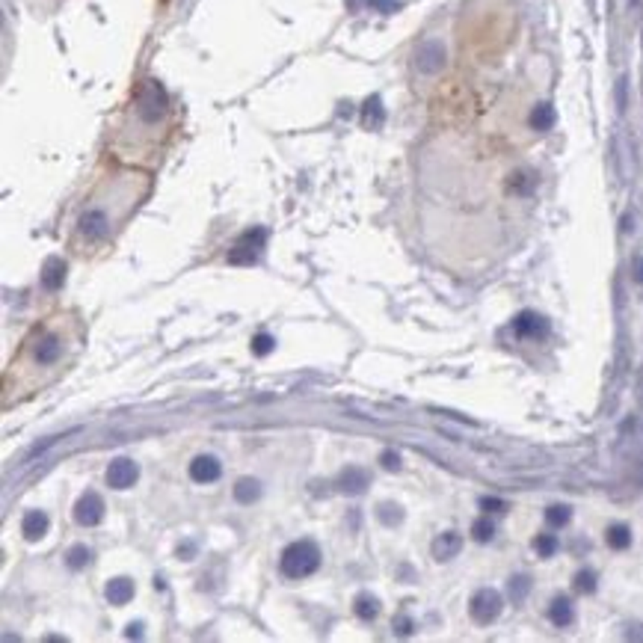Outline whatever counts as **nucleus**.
<instances>
[{"instance_id": "nucleus-1", "label": "nucleus", "mask_w": 643, "mask_h": 643, "mask_svg": "<svg viewBox=\"0 0 643 643\" xmlns=\"http://www.w3.org/2000/svg\"><path fill=\"white\" fill-rule=\"evenodd\" d=\"M87 344V326L77 311H60L33 323L4 374V409L45 392L75 365Z\"/></svg>"}, {"instance_id": "nucleus-2", "label": "nucleus", "mask_w": 643, "mask_h": 643, "mask_svg": "<svg viewBox=\"0 0 643 643\" xmlns=\"http://www.w3.org/2000/svg\"><path fill=\"white\" fill-rule=\"evenodd\" d=\"M146 196H149V175L134 173V169H122L116 175H107L104 184L89 196V202L80 211V217L75 223V235H71V249L77 255H87L113 244V237L119 235V228L127 223V217L139 208Z\"/></svg>"}, {"instance_id": "nucleus-3", "label": "nucleus", "mask_w": 643, "mask_h": 643, "mask_svg": "<svg viewBox=\"0 0 643 643\" xmlns=\"http://www.w3.org/2000/svg\"><path fill=\"white\" fill-rule=\"evenodd\" d=\"M169 122H173V107H169L163 87L157 80H142L134 92L116 149L131 157H151L154 149L163 142Z\"/></svg>"}, {"instance_id": "nucleus-4", "label": "nucleus", "mask_w": 643, "mask_h": 643, "mask_svg": "<svg viewBox=\"0 0 643 643\" xmlns=\"http://www.w3.org/2000/svg\"><path fill=\"white\" fill-rule=\"evenodd\" d=\"M318 566H320V549H318V542H311V539L291 542V546L285 549L282 557H279L282 575L291 578V581L314 575V573H318Z\"/></svg>"}, {"instance_id": "nucleus-5", "label": "nucleus", "mask_w": 643, "mask_h": 643, "mask_svg": "<svg viewBox=\"0 0 643 643\" xmlns=\"http://www.w3.org/2000/svg\"><path fill=\"white\" fill-rule=\"evenodd\" d=\"M501 611H504V599L492 587L477 590L475 596H471V602H468V613H471V620H475L477 625L495 623L498 617H501Z\"/></svg>"}, {"instance_id": "nucleus-6", "label": "nucleus", "mask_w": 643, "mask_h": 643, "mask_svg": "<svg viewBox=\"0 0 643 643\" xmlns=\"http://www.w3.org/2000/svg\"><path fill=\"white\" fill-rule=\"evenodd\" d=\"M264 240H267L264 228H249V232H244L235 240V246L228 249V264H244V267L255 264L264 249Z\"/></svg>"}, {"instance_id": "nucleus-7", "label": "nucleus", "mask_w": 643, "mask_h": 643, "mask_svg": "<svg viewBox=\"0 0 643 643\" xmlns=\"http://www.w3.org/2000/svg\"><path fill=\"white\" fill-rule=\"evenodd\" d=\"M139 477V468L134 460H127V456H119V460H113L107 466V487L110 489H131Z\"/></svg>"}, {"instance_id": "nucleus-8", "label": "nucleus", "mask_w": 643, "mask_h": 643, "mask_svg": "<svg viewBox=\"0 0 643 643\" xmlns=\"http://www.w3.org/2000/svg\"><path fill=\"white\" fill-rule=\"evenodd\" d=\"M104 519V501L98 492H83L75 504V522L83 527H95Z\"/></svg>"}, {"instance_id": "nucleus-9", "label": "nucleus", "mask_w": 643, "mask_h": 643, "mask_svg": "<svg viewBox=\"0 0 643 643\" xmlns=\"http://www.w3.org/2000/svg\"><path fill=\"white\" fill-rule=\"evenodd\" d=\"M513 332H516L519 338H546L549 320L542 318V314L525 308V311L516 314V320H513Z\"/></svg>"}, {"instance_id": "nucleus-10", "label": "nucleus", "mask_w": 643, "mask_h": 643, "mask_svg": "<svg viewBox=\"0 0 643 643\" xmlns=\"http://www.w3.org/2000/svg\"><path fill=\"white\" fill-rule=\"evenodd\" d=\"M418 71L424 75H436L445 65V48H442V42H424L418 48V60H416Z\"/></svg>"}, {"instance_id": "nucleus-11", "label": "nucleus", "mask_w": 643, "mask_h": 643, "mask_svg": "<svg viewBox=\"0 0 643 643\" xmlns=\"http://www.w3.org/2000/svg\"><path fill=\"white\" fill-rule=\"evenodd\" d=\"M220 475H223V466H220L217 456H211V454H199L190 463V477L196 483H213Z\"/></svg>"}, {"instance_id": "nucleus-12", "label": "nucleus", "mask_w": 643, "mask_h": 643, "mask_svg": "<svg viewBox=\"0 0 643 643\" xmlns=\"http://www.w3.org/2000/svg\"><path fill=\"white\" fill-rule=\"evenodd\" d=\"M370 483V475L359 466H347L344 471L338 475V489L347 492V495H362Z\"/></svg>"}, {"instance_id": "nucleus-13", "label": "nucleus", "mask_w": 643, "mask_h": 643, "mask_svg": "<svg viewBox=\"0 0 643 643\" xmlns=\"http://www.w3.org/2000/svg\"><path fill=\"white\" fill-rule=\"evenodd\" d=\"M463 551V537L456 531H445L433 539V557L436 561H454Z\"/></svg>"}, {"instance_id": "nucleus-14", "label": "nucleus", "mask_w": 643, "mask_h": 643, "mask_svg": "<svg viewBox=\"0 0 643 643\" xmlns=\"http://www.w3.org/2000/svg\"><path fill=\"white\" fill-rule=\"evenodd\" d=\"M549 620H551V625H557V628H569V625H573V620H575V608H573V602H569L566 596H554L551 605H549Z\"/></svg>"}, {"instance_id": "nucleus-15", "label": "nucleus", "mask_w": 643, "mask_h": 643, "mask_svg": "<svg viewBox=\"0 0 643 643\" xmlns=\"http://www.w3.org/2000/svg\"><path fill=\"white\" fill-rule=\"evenodd\" d=\"M48 525H51V522H48L45 513H42V510H30V513H27V516L21 519V534L30 539V542H36V539H42V537L48 534Z\"/></svg>"}, {"instance_id": "nucleus-16", "label": "nucleus", "mask_w": 643, "mask_h": 643, "mask_svg": "<svg viewBox=\"0 0 643 643\" xmlns=\"http://www.w3.org/2000/svg\"><path fill=\"white\" fill-rule=\"evenodd\" d=\"M104 596H107L110 605H127L134 599V581L131 578H113V581H107Z\"/></svg>"}, {"instance_id": "nucleus-17", "label": "nucleus", "mask_w": 643, "mask_h": 643, "mask_svg": "<svg viewBox=\"0 0 643 643\" xmlns=\"http://www.w3.org/2000/svg\"><path fill=\"white\" fill-rule=\"evenodd\" d=\"M65 282V261L63 258H48L45 267H42V285L48 291H60Z\"/></svg>"}, {"instance_id": "nucleus-18", "label": "nucleus", "mask_w": 643, "mask_h": 643, "mask_svg": "<svg viewBox=\"0 0 643 643\" xmlns=\"http://www.w3.org/2000/svg\"><path fill=\"white\" fill-rule=\"evenodd\" d=\"M605 542L613 549V551H625L628 546H632V527L617 522V525H611L608 531H605Z\"/></svg>"}, {"instance_id": "nucleus-19", "label": "nucleus", "mask_w": 643, "mask_h": 643, "mask_svg": "<svg viewBox=\"0 0 643 643\" xmlns=\"http://www.w3.org/2000/svg\"><path fill=\"white\" fill-rule=\"evenodd\" d=\"M353 611H356V617H359L362 623H370V620H377V613H380V602L370 593H359L356 596V605H353Z\"/></svg>"}, {"instance_id": "nucleus-20", "label": "nucleus", "mask_w": 643, "mask_h": 643, "mask_svg": "<svg viewBox=\"0 0 643 643\" xmlns=\"http://www.w3.org/2000/svg\"><path fill=\"white\" fill-rule=\"evenodd\" d=\"M258 495H261V483L258 480H252V477H240L237 480V487H235V498L240 504H252V501H258Z\"/></svg>"}, {"instance_id": "nucleus-21", "label": "nucleus", "mask_w": 643, "mask_h": 643, "mask_svg": "<svg viewBox=\"0 0 643 643\" xmlns=\"http://www.w3.org/2000/svg\"><path fill=\"white\" fill-rule=\"evenodd\" d=\"M554 107L551 104H537L534 113H531V127L534 131H549V127L554 125Z\"/></svg>"}, {"instance_id": "nucleus-22", "label": "nucleus", "mask_w": 643, "mask_h": 643, "mask_svg": "<svg viewBox=\"0 0 643 643\" xmlns=\"http://www.w3.org/2000/svg\"><path fill=\"white\" fill-rule=\"evenodd\" d=\"M382 101L380 98H368L365 101V110H362V122L368 125V127H380L382 125Z\"/></svg>"}, {"instance_id": "nucleus-23", "label": "nucleus", "mask_w": 643, "mask_h": 643, "mask_svg": "<svg viewBox=\"0 0 643 643\" xmlns=\"http://www.w3.org/2000/svg\"><path fill=\"white\" fill-rule=\"evenodd\" d=\"M569 519H573V507H566V504H551L546 510V522L551 527H566Z\"/></svg>"}, {"instance_id": "nucleus-24", "label": "nucleus", "mask_w": 643, "mask_h": 643, "mask_svg": "<svg viewBox=\"0 0 643 643\" xmlns=\"http://www.w3.org/2000/svg\"><path fill=\"white\" fill-rule=\"evenodd\" d=\"M471 537H475L477 542H489L495 537V522L489 519V513H487V516H480V519H475V525H471Z\"/></svg>"}, {"instance_id": "nucleus-25", "label": "nucleus", "mask_w": 643, "mask_h": 643, "mask_svg": "<svg viewBox=\"0 0 643 643\" xmlns=\"http://www.w3.org/2000/svg\"><path fill=\"white\" fill-rule=\"evenodd\" d=\"M89 561H92V551H89L87 546H80V542H77V546H71V549H68V554H65L68 569H83Z\"/></svg>"}, {"instance_id": "nucleus-26", "label": "nucleus", "mask_w": 643, "mask_h": 643, "mask_svg": "<svg viewBox=\"0 0 643 643\" xmlns=\"http://www.w3.org/2000/svg\"><path fill=\"white\" fill-rule=\"evenodd\" d=\"M557 546H561V542H557L554 534H537V537H534V551H537L539 557H554Z\"/></svg>"}, {"instance_id": "nucleus-27", "label": "nucleus", "mask_w": 643, "mask_h": 643, "mask_svg": "<svg viewBox=\"0 0 643 643\" xmlns=\"http://www.w3.org/2000/svg\"><path fill=\"white\" fill-rule=\"evenodd\" d=\"M527 590H531V578L527 575H516V578H510V599L513 602H525V596H527Z\"/></svg>"}, {"instance_id": "nucleus-28", "label": "nucleus", "mask_w": 643, "mask_h": 643, "mask_svg": "<svg viewBox=\"0 0 643 643\" xmlns=\"http://www.w3.org/2000/svg\"><path fill=\"white\" fill-rule=\"evenodd\" d=\"M575 590L584 593V596L596 593V573H593V569H581V573L575 575Z\"/></svg>"}, {"instance_id": "nucleus-29", "label": "nucleus", "mask_w": 643, "mask_h": 643, "mask_svg": "<svg viewBox=\"0 0 643 643\" xmlns=\"http://www.w3.org/2000/svg\"><path fill=\"white\" fill-rule=\"evenodd\" d=\"M273 347H276V338L273 335H267V332H258L252 338V353L255 356H267V353H273Z\"/></svg>"}, {"instance_id": "nucleus-30", "label": "nucleus", "mask_w": 643, "mask_h": 643, "mask_svg": "<svg viewBox=\"0 0 643 643\" xmlns=\"http://www.w3.org/2000/svg\"><path fill=\"white\" fill-rule=\"evenodd\" d=\"M400 516H404V513H400V507H394V504H380V519H382L385 525H397Z\"/></svg>"}, {"instance_id": "nucleus-31", "label": "nucleus", "mask_w": 643, "mask_h": 643, "mask_svg": "<svg viewBox=\"0 0 643 643\" xmlns=\"http://www.w3.org/2000/svg\"><path fill=\"white\" fill-rule=\"evenodd\" d=\"M480 510L483 513H504L507 501H501V498H480Z\"/></svg>"}, {"instance_id": "nucleus-32", "label": "nucleus", "mask_w": 643, "mask_h": 643, "mask_svg": "<svg viewBox=\"0 0 643 643\" xmlns=\"http://www.w3.org/2000/svg\"><path fill=\"white\" fill-rule=\"evenodd\" d=\"M380 463H382V468H389V471H397V468H400V456H397L394 451H382Z\"/></svg>"}, {"instance_id": "nucleus-33", "label": "nucleus", "mask_w": 643, "mask_h": 643, "mask_svg": "<svg viewBox=\"0 0 643 643\" xmlns=\"http://www.w3.org/2000/svg\"><path fill=\"white\" fill-rule=\"evenodd\" d=\"M632 270H635V282L643 285V255H637V258L632 261Z\"/></svg>"}, {"instance_id": "nucleus-34", "label": "nucleus", "mask_w": 643, "mask_h": 643, "mask_svg": "<svg viewBox=\"0 0 643 643\" xmlns=\"http://www.w3.org/2000/svg\"><path fill=\"white\" fill-rule=\"evenodd\" d=\"M394 625H397V635H409V632H412V623H409L406 617H397Z\"/></svg>"}, {"instance_id": "nucleus-35", "label": "nucleus", "mask_w": 643, "mask_h": 643, "mask_svg": "<svg viewBox=\"0 0 643 643\" xmlns=\"http://www.w3.org/2000/svg\"><path fill=\"white\" fill-rule=\"evenodd\" d=\"M139 628H142V625H127V637H134V635H139Z\"/></svg>"}]
</instances>
